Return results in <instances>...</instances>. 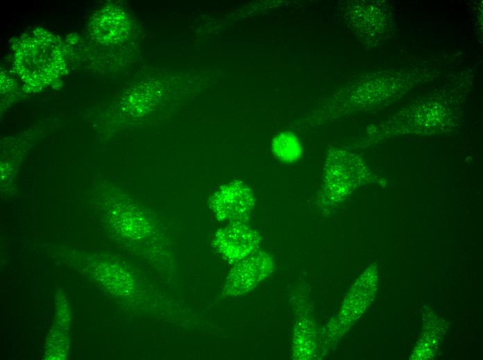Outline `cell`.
<instances>
[{
  "label": "cell",
  "mask_w": 483,
  "mask_h": 360,
  "mask_svg": "<svg viewBox=\"0 0 483 360\" xmlns=\"http://www.w3.org/2000/svg\"><path fill=\"white\" fill-rule=\"evenodd\" d=\"M300 296L296 305V319L293 332L291 358L309 360L316 357L317 336L310 301Z\"/></svg>",
  "instance_id": "obj_4"
},
{
  "label": "cell",
  "mask_w": 483,
  "mask_h": 360,
  "mask_svg": "<svg viewBox=\"0 0 483 360\" xmlns=\"http://www.w3.org/2000/svg\"><path fill=\"white\" fill-rule=\"evenodd\" d=\"M273 256L257 251L235 263L228 273L223 294L236 296L246 294L267 278L274 270Z\"/></svg>",
  "instance_id": "obj_1"
},
{
  "label": "cell",
  "mask_w": 483,
  "mask_h": 360,
  "mask_svg": "<svg viewBox=\"0 0 483 360\" xmlns=\"http://www.w3.org/2000/svg\"><path fill=\"white\" fill-rule=\"evenodd\" d=\"M261 237L246 222H230L214 236V248L223 258L235 264L258 251Z\"/></svg>",
  "instance_id": "obj_3"
},
{
  "label": "cell",
  "mask_w": 483,
  "mask_h": 360,
  "mask_svg": "<svg viewBox=\"0 0 483 360\" xmlns=\"http://www.w3.org/2000/svg\"><path fill=\"white\" fill-rule=\"evenodd\" d=\"M255 204L253 191L242 181L223 185L212 196L210 207L218 219L246 222Z\"/></svg>",
  "instance_id": "obj_2"
}]
</instances>
